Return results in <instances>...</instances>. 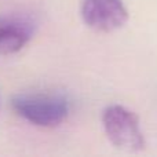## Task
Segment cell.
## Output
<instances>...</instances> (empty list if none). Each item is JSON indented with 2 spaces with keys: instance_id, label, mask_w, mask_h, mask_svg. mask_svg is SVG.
Masks as SVG:
<instances>
[{
  "instance_id": "1",
  "label": "cell",
  "mask_w": 157,
  "mask_h": 157,
  "mask_svg": "<svg viewBox=\"0 0 157 157\" xmlns=\"http://www.w3.org/2000/svg\"><path fill=\"white\" fill-rule=\"evenodd\" d=\"M17 114L39 127H57L69 116V102L58 94H21L11 101Z\"/></svg>"
},
{
  "instance_id": "2",
  "label": "cell",
  "mask_w": 157,
  "mask_h": 157,
  "mask_svg": "<svg viewBox=\"0 0 157 157\" xmlns=\"http://www.w3.org/2000/svg\"><path fill=\"white\" fill-rule=\"evenodd\" d=\"M102 124L106 136L113 146L125 152L145 149V136L139 119L134 112L120 105H112L103 110Z\"/></svg>"
},
{
  "instance_id": "4",
  "label": "cell",
  "mask_w": 157,
  "mask_h": 157,
  "mask_svg": "<svg viewBox=\"0 0 157 157\" xmlns=\"http://www.w3.org/2000/svg\"><path fill=\"white\" fill-rule=\"evenodd\" d=\"M33 33L35 25L30 19L17 15L0 17V54L10 55L21 51Z\"/></svg>"
},
{
  "instance_id": "3",
  "label": "cell",
  "mask_w": 157,
  "mask_h": 157,
  "mask_svg": "<svg viewBox=\"0 0 157 157\" xmlns=\"http://www.w3.org/2000/svg\"><path fill=\"white\" fill-rule=\"evenodd\" d=\"M81 18L97 32H113L128 19V11L123 0H83Z\"/></svg>"
}]
</instances>
